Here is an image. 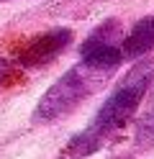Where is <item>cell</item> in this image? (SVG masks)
Here are the masks:
<instances>
[{
	"label": "cell",
	"mask_w": 154,
	"mask_h": 159,
	"mask_svg": "<svg viewBox=\"0 0 154 159\" xmlns=\"http://www.w3.org/2000/svg\"><path fill=\"white\" fill-rule=\"evenodd\" d=\"M154 49V16H147L133 23V28L121 36V57L123 59H141Z\"/></svg>",
	"instance_id": "cell-5"
},
{
	"label": "cell",
	"mask_w": 154,
	"mask_h": 159,
	"mask_svg": "<svg viewBox=\"0 0 154 159\" xmlns=\"http://www.w3.org/2000/svg\"><path fill=\"white\" fill-rule=\"evenodd\" d=\"M108 69L92 67L87 62H80L69 67L49 90L41 95V100L34 108V121L36 123H51L59 118L69 116L75 108H80L92 93H98L103 82L108 80Z\"/></svg>",
	"instance_id": "cell-2"
},
{
	"label": "cell",
	"mask_w": 154,
	"mask_h": 159,
	"mask_svg": "<svg viewBox=\"0 0 154 159\" xmlns=\"http://www.w3.org/2000/svg\"><path fill=\"white\" fill-rule=\"evenodd\" d=\"M72 44V28H51L46 34L34 36L31 41L18 52L21 67H41L57 59L64 49Z\"/></svg>",
	"instance_id": "cell-4"
},
{
	"label": "cell",
	"mask_w": 154,
	"mask_h": 159,
	"mask_svg": "<svg viewBox=\"0 0 154 159\" xmlns=\"http://www.w3.org/2000/svg\"><path fill=\"white\" fill-rule=\"evenodd\" d=\"M121 23L116 18H110L105 21L103 26H98L95 31H92L85 41L80 46V59L82 62H87L92 67H100V69H118V64L123 62L121 57Z\"/></svg>",
	"instance_id": "cell-3"
},
{
	"label": "cell",
	"mask_w": 154,
	"mask_h": 159,
	"mask_svg": "<svg viewBox=\"0 0 154 159\" xmlns=\"http://www.w3.org/2000/svg\"><path fill=\"white\" fill-rule=\"evenodd\" d=\"M152 85H154V57H141L136 59V64H131V69L118 80V85L103 100L90 126L85 131H80L77 136H72L64 154L77 159V157H90L100 152L103 144L118 128L126 126L128 118L139 111V105L144 103Z\"/></svg>",
	"instance_id": "cell-1"
},
{
	"label": "cell",
	"mask_w": 154,
	"mask_h": 159,
	"mask_svg": "<svg viewBox=\"0 0 154 159\" xmlns=\"http://www.w3.org/2000/svg\"><path fill=\"white\" fill-rule=\"evenodd\" d=\"M133 139H136V146L154 149V105L141 116V121L136 123V134H133Z\"/></svg>",
	"instance_id": "cell-6"
},
{
	"label": "cell",
	"mask_w": 154,
	"mask_h": 159,
	"mask_svg": "<svg viewBox=\"0 0 154 159\" xmlns=\"http://www.w3.org/2000/svg\"><path fill=\"white\" fill-rule=\"evenodd\" d=\"M5 72H8V62H5L3 57H0V75H5Z\"/></svg>",
	"instance_id": "cell-7"
}]
</instances>
